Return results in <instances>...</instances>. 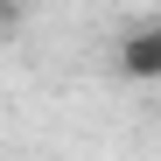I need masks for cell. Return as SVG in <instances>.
<instances>
[{"mask_svg": "<svg viewBox=\"0 0 161 161\" xmlns=\"http://www.w3.org/2000/svg\"><path fill=\"white\" fill-rule=\"evenodd\" d=\"M119 77H126V84H161V21L126 28V42H119Z\"/></svg>", "mask_w": 161, "mask_h": 161, "instance_id": "cell-1", "label": "cell"}, {"mask_svg": "<svg viewBox=\"0 0 161 161\" xmlns=\"http://www.w3.org/2000/svg\"><path fill=\"white\" fill-rule=\"evenodd\" d=\"M0 7H7V0H0Z\"/></svg>", "mask_w": 161, "mask_h": 161, "instance_id": "cell-2", "label": "cell"}]
</instances>
